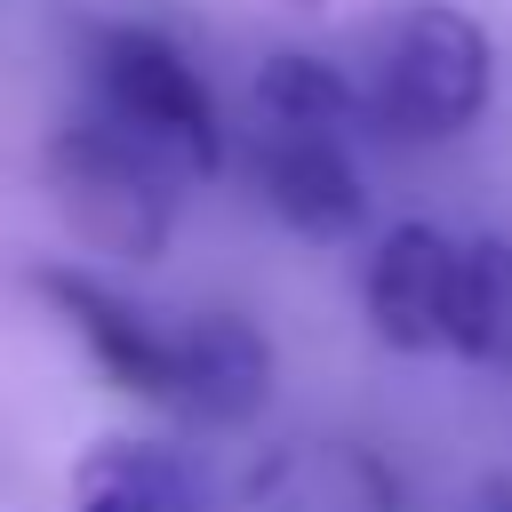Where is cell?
Returning a JSON list of instances; mask_svg holds the SVG:
<instances>
[{
	"label": "cell",
	"instance_id": "7",
	"mask_svg": "<svg viewBox=\"0 0 512 512\" xmlns=\"http://www.w3.org/2000/svg\"><path fill=\"white\" fill-rule=\"evenodd\" d=\"M256 192L264 208L296 232V240H352L368 224V192H360V168H352V144L344 136H256Z\"/></svg>",
	"mask_w": 512,
	"mask_h": 512
},
{
	"label": "cell",
	"instance_id": "11",
	"mask_svg": "<svg viewBox=\"0 0 512 512\" xmlns=\"http://www.w3.org/2000/svg\"><path fill=\"white\" fill-rule=\"evenodd\" d=\"M456 352H464V360H480V368H512V240H496V232L464 240Z\"/></svg>",
	"mask_w": 512,
	"mask_h": 512
},
{
	"label": "cell",
	"instance_id": "8",
	"mask_svg": "<svg viewBox=\"0 0 512 512\" xmlns=\"http://www.w3.org/2000/svg\"><path fill=\"white\" fill-rule=\"evenodd\" d=\"M240 512H400V480L352 440H280L240 472Z\"/></svg>",
	"mask_w": 512,
	"mask_h": 512
},
{
	"label": "cell",
	"instance_id": "9",
	"mask_svg": "<svg viewBox=\"0 0 512 512\" xmlns=\"http://www.w3.org/2000/svg\"><path fill=\"white\" fill-rule=\"evenodd\" d=\"M248 128L256 136H344L352 144V128H368V104H360V80H344L336 64L280 48L248 80Z\"/></svg>",
	"mask_w": 512,
	"mask_h": 512
},
{
	"label": "cell",
	"instance_id": "4",
	"mask_svg": "<svg viewBox=\"0 0 512 512\" xmlns=\"http://www.w3.org/2000/svg\"><path fill=\"white\" fill-rule=\"evenodd\" d=\"M456 288L464 240H448L440 224H392L360 272V312L392 352H456Z\"/></svg>",
	"mask_w": 512,
	"mask_h": 512
},
{
	"label": "cell",
	"instance_id": "1",
	"mask_svg": "<svg viewBox=\"0 0 512 512\" xmlns=\"http://www.w3.org/2000/svg\"><path fill=\"white\" fill-rule=\"evenodd\" d=\"M88 112L120 128L168 184H208L224 168V120L184 48L152 24H104L88 40Z\"/></svg>",
	"mask_w": 512,
	"mask_h": 512
},
{
	"label": "cell",
	"instance_id": "2",
	"mask_svg": "<svg viewBox=\"0 0 512 512\" xmlns=\"http://www.w3.org/2000/svg\"><path fill=\"white\" fill-rule=\"evenodd\" d=\"M488 88H496V48H488L480 16H464L448 0L400 8L376 32V56L360 72L368 128L400 136V144H448V136H464L488 112Z\"/></svg>",
	"mask_w": 512,
	"mask_h": 512
},
{
	"label": "cell",
	"instance_id": "10",
	"mask_svg": "<svg viewBox=\"0 0 512 512\" xmlns=\"http://www.w3.org/2000/svg\"><path fill=\"white\" fill-rule=\"evenodd\" d=\"M72 504L80 512H208L192 488V464L160 440H96L72 464Z\"/></svg>",
	"mask_w": 512,
	"mask_h": 512
},
{
	"label": "cell",
	"instance_id": "3",
	"mask_svg": "<svg viewBox=\"0 0 512 512\" xmlns=\"http://www.w3.org/2000/svg\"><path fill=\"white\" fill-rule=\"evenodd\" d=\"M48 192H56V208L80 224L88 248L144 264V256L168 248V224H176V192H184V184H168L120 128H104V120L80 104V112L56 120V136H48Z\"/></svg>",
	"mask_w": 512,
	"mask_h": 512
},
{
	"label": "cell",
	"instance_id": "6",
	"mask_svg": "<svg viewBox=\"0 0 512 512\" xmlns=\"http://www.w3.org/2000/svg\"><path fill=\"white\" fill-rule=\"evenodd\" d=\"M32 288H40V304L80 336V352L104 368V384L168 408V328H160L144 304H128L120 288H104L96 272H72V264H40Z\"/></svg>",
	"mask_w": 512,
	"mask_h": 512
},
{
	"label": "cell",
	"instance_id": "12",
	"mask_svg": "<svg viewBox=\"0 0 512 512\" xmlns=\"http://www.w3.org/2000/svg\"><path fill=\"white\" fill-rule=\"evenodd\" d=\"M288 8H320V0H288Z\"/></svg>",
	"mask_w": 512,
	"mask_h": 512
},
{
	"label": "cell",
	"instance_id": "5",
	"mask_svg": "<svg viewBox=\"0 0 512 512\" xmlns=\"http://www.w3.org/2000/svg\"><path fill=\"white\" fill-rule=\"evenodd\" d=\"M272 400V344L240 312H192L168 328V408L192 424H248Z\"/></svg>",
	"mask_w": 512,
	"mask_h": 512
}]
</instances>
